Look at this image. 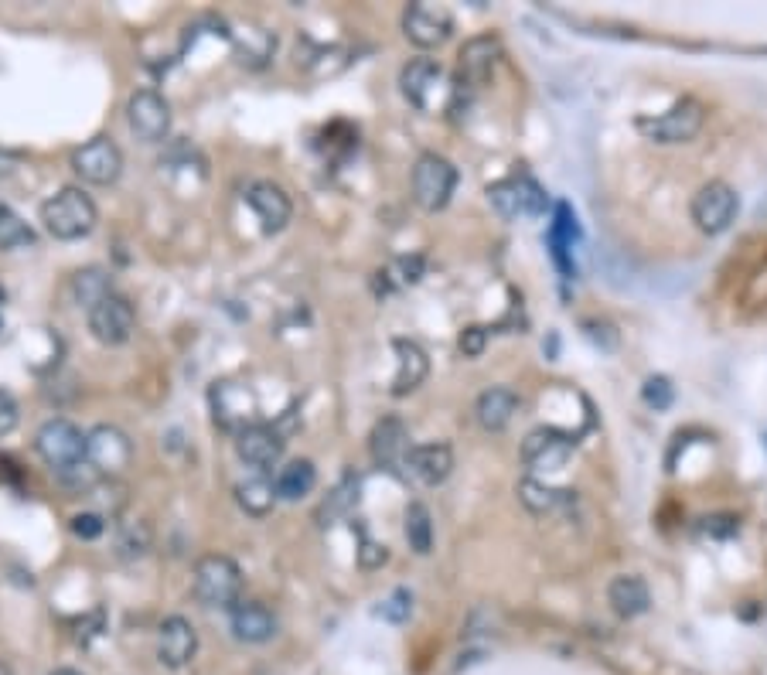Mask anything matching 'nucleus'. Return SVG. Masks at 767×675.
<instances>
[{"label":"nucleus","mask_w":767,"mask_h":675,"mask_svg":"<svg viewBox=\"0 0 767 675\" xmlns=\"http://www.w3.org/2000/svg\"><path fill=\"white\" fill-rule=\"evenodd\" d=\"M399 89H403L406 103H413L420 113H450L464 96L461 82H450L447 69L433 58H413L410 65H403Z\"/></svg>","instance_id":"f257e3e1"},{"label":"nucleus","mask_w":767,"mask_h":675,"mask_svg":"<svg viewBox=\"0 0 767 675\" xmlns=\"http://www.w3.org/2000/svg\"><path fill=\"white\" fill-rule=\"evenodd\" d=\"M96 202L86 195L82 188H62L41 205V222H45V232L62 243H72V239H82L96 229Z\"/></svg>","instance_id":"f03ea898"},{"label":"nucleus","mask_w":767,"mask_h":675,"mask_svg":"<svg viewBox=\"0 0 767 675\" xmlns=\"http://www.w3.org/2000/svg\"><path fill=\"white\" fill-rule=\"evenodd\" d=\"M191 594L205 607H236L243 594V570L222 553L202 556L191 573Z\"/></svg>","instance_id":"7ed1b4c3"},{"label":"nucleus","mask_w":767,"mask_h":675,"mask_svg":"<svg viewBox=\"0 0 767 675\" xmlns=\"http://www.w3.org/2000/svg\"><path fill=\"white\" fill-rule=\"evenodd\" d=\"M35 447L41 461L62 474L82 468V461H86V433L75 427L72 420H62V416L41 423V430L35 433Z\"/></svg>","instance_id":"20e7f679"},{"label":"nucleus","mask_w":767,"mask_h":675,"mask_svg":"<svg viewBox=\"0 0 767 675\" xmlns=\"http://www.w3.org/2000/svg\"><path fill=\"white\" fill-rule=\"evenodd\" d=\"M703 103L699 99H679L675 106H669L665 113L658 116H641L638 130L645 133L648 140L655 144H686L693 140L699 130H703Z\"/></svg>","instance_id":"39448f33"},{"label":"nucleus","mask_w":767,"mask_h":675,"mask_svg":"<svg viewBox=\"0 0 767 675\" xmlns=\"http://www.w3.org/2000/svg\"><path fill=\"white\" fill-rule=\"evenodd\" d=\"M457 188V168L440 154H423L413 168V202L423 212H440L447 208L450 195Z\"/></svg>","instance_id":"423d86ee"},{"label":"nucleus","mask_w":767,"mask_h":675,"mask_svg":"<svg viewBox=\"0 0 767 675\" xmlns=\"http://www.w3.org/2000/svg\"><path fill=\"white\" fill-rule=\"evenodd\" d=\"M737 191H733L727 181H710V185H703L696 191L693 198V222L699 232H706V236H720V232L730 229V222L737 219Z\"/></svg>","instance_id":"0eeeda50"},{"label":"nucleus","mask_w":767,"mask_h":675,"mask_svg":"<svg viewBox=\"0 0 767 675\" xmlns=\"http://www.w3.org/2000/svg\"><path fill=\"white\" fill-rule=\"evenodd\" d=\"M488 198L505 219H519V215H543L549 205V195L539 181H532L529 174H512V178L498 181L488 188Z\"/></svg>","instance_id":"6e6552de"},{"label":"nucleus","mask_w":767,"mask_h":675,"mask_svg":"<svg viewBox=\"0 0 767 675\" xmlns=\"http://www.w3.org/2000/svg\"><path fill=\"white\" fill-rule=\"evenodd\" d=\"M137 328V311L123 294H106L89 307V331L103 345H123Z\"/></svg>","instance_id":"1a4fd4ad"},{"label":"nucleus","mask_w":767,"mask_h":675,"mask_svg":"<svg viewBox=\"0 0 767 675\" xmlns=\"http://www.w3.org/2000/svg\"><path fill=\"white\" fill-rule=\"evenodd\" d=\"M127 123L144 144H161L171 133V106L154 89H137L127 99Z\"/></svg>","instance_id":"9d476101"},{"label":"nucleus","mask_w":767,"mask_h":675,"mask_svg":"<svg viewBox=\"0 0 767 675\" xmlns=\"http://www.w3.org/2000/svg\"><path fill=\"white\" fill-rule=\"evenodd\" d=\"M72 171L89 185H113L123 174V154L110 137H93L72 150Z\"/></svg>","instance_id":"9b49d317"},{"label":"nucleus","mask_w":767,"mask_h":675,"mask_svg":"<svg viewBox=\"0 0 767 675\" xmlns=\"http://www.w3.org/2000/svg\"><path fill=\"white\" fill-rule=\"evenodd\" d=\"M86 461L93 464L99 474L127 471L133 461V440L120 427L99 423L96 430L86 433Z\"/></svg>","instance_id":"f8f14e48"},{"label":"nucleus","mask_w":767,"mask_h":675,"mask_svg":"<svg viewBox=\"0 0 767 675\" xmlns=\"http://www.w3.org/2000/svg\"><path fill=\"white\" fill-rule=\"evenodd\" d=\"M577 450V437L563 430H553V427H543V430H532L522 444V461L529 464L532 471H556L570 461V454Z\"/></svg>","instance_id":"ddd939ff"},{"label":"nucleus","mask_w":767,"mask_h":675,"mask_svg":"<svg viewBox=\"0 0 767 675\" xmlns=\"http://www.w3.org/2000/svg\"><path fill=\"white\" fill-rule=\"evenodd\" d=\"M498 62H502V41L495 35H481L471 38L461 48V62H457V82L468 89H478L495 75Z\"/></svg>","instance_id":"4468645a"},{"label":"nucleus","mask_w":767,"mask_h":675,"mask_svg":"<svg viewBox=\"0 0 767 675\" xmlns=\"http://www.w3.org/2000/svg\"><path fill=\"white\" fill-rule=\"evenodd\" d=\"M236 454L249 468L270 471L277 468L283 457V437L273 427H266V423H249V427L236 433Z\"/></svg>","instance_id":"2eb2a0df"},{"label":"nucleus","mask_w":767,"mask_h":675,"mask_svg":"<svg viewBox=\"0 0 767 675\" xmlns=\"http://www.w3.org/2000/svg\"><path fill=\"white\" fill-rule=\"evenodd\" d=\"M403 31L416 48H437V45H444L450 38V31H454V18H450L444 7L410 4L403 14Z\"/></svg>","instance_id":"dca6fc26"},{"label":"nucleus","mask_w":767,"mask_h":675,"mask_svg":"<svg viewBox=\"0 0 767 675\" xmlns=\"http://www.w3.org/2000/svg\"><path fill=\"white\" fill-rule=\"evenodd\" d=\"M198 652V631L185 618H164L157 628V662L168 669H185Z\"/></svg>","instance_id":"f3484780"},{"label":"nucleus","mask_w":767,"mask_h":675,"mask_svg":"<svg viewBox=\"0 0 767 675\" xmlns=\"http://www.w3.org/2000/svg\"><path fill=\"white\" fill-rule=\"evenodd\" d=\"M246 205L253 208V215L260 219L263 232H280L287 229L290 215H294V205H290L287 191L273 181H253L246 188Z\"/></svg>","instance_id":"a211bd4d"},{"label":"nucleus","mask_w":767,"mask_h":675,"mask_svg":"<svg viewBox=\"0 0 767 675\" xmlns=\"http://www.w3.org/2000/svg\"><path fill=\"white\" fill-rule=\"evenodd\" d=\"M229 628L232 635L246 641V645H263V641L277 635L280 624H277V614L266 604H260V600H239L236 607H229Z\"/></svg>","instance_id":"6ab92c4d"},{"label":"nucleus","mask_w":767,"mask_h":675,"mask_svg":"<svg viewBox=\"0 0 767 675\" xmlns=\"http://www.w3.org/2000/svg\"><path fill=\"white\" fill-rule=\"evenodd\" d=\"M403 468H406V474H413L420 485H430V488L444 485V481L450 478V471H454V450H450V444H444V440H437V444L410 447Z\"/></svg>","instance_id":"aec40b11"},{"label":"nucleus","mask_w":767,"mask_h":675,"mask_svg":"<svg viewBox=\"0 0 767 675\" xmlns=\"http://www.w3.org/2000/svg\"><path fill=\"white\" fill-rule=\"evenodd\" d=\"M369 450H372V461L379 468H399L410 454V433H406L403 420L396 416H386V420L375 423L372 437H369Z\"/></svg>","instance_id":"412c9836"},{"label":"nucleus","mask_w":767,"mask_h":675,"mask_svg":"<svg viewBox=\"0 0 767 675\" xmlns=\"http://www.w3.org/2000/svg\"><path fill=\"white\" fill-rule=\"evenodd\" d=\"M393 352H396L399 369H396V379H393V389H389V393H393V396H410L413 389H420L423 379H427L430 358L410 338H396L393 341Z\"/></svg>","instance_id":"4be33fe9"},{"label":"nucleus","mask_w":767,"mask_h":675,"mask_svg":"<svg viewBox=\"0 0 767 675\" xmlns=\"http://www.w3.org/2000/svg\"><path fill=\"white\" fill-rule=\"evenodd\" d=\"M515 413H519V393L508 386H491L478 396V403H474V416H478L481 427L491 433L505 430L508 423L515 420Z\"/></svg>","instance_id":"5701e85b"},{"label":"nucleus","mask_w":767,"mask_h":675,"mask_svg":"<svg viewBox=\"0 0 767 675\" xmlns=\"http://www.w3.org/2000/svg\"><path fill=\"white\" fill-rule=\"evenodd\" d=\"M546 239H549V253H553L556 266L563 270V277H573L577 266H573V260H570V249L580 239V229H577V219H573V212H570V205L566 202L556 205V219H553V225H549Z\"/></svg>","instance_id":"b1692460"},{"label":"nucleus","mask_w":767,"mask_h":675,"mask_svg":"<svg viewBox=\"0 0 767 675\" xmlns=\"http://www.w3.org/2000/svg\"><path fill=\"white\" fill-rule=\"evenodd\" d=\"M607 600H611L618 618H638V614H645L648 607H652L648 583L641 577H618L607 587Z\"/></svg>","instance_id":"393cba45"},{"label":"nucleus","mask_w":767,"mask_h":675,"mask_svg":"<svg viewBox=\"0 0 767 675\" xmlns=\"http://www.w3.org/2000/svg\"><path fill=\"white\" fill-rule=\"evenodd\" d=\"M314 485H318V471H314L311 461H290L283 464V468L277 471V481H273V491H277L280 502H300V498H307L314 491Z\"/></svg>","instance_id":"a878e982"},{"label":"nucleus","mask_w":767,"mask_h":675,"mask_svg":"<svg viewBox=\"0 0 767 675\" xmlns=\"http://www.w3.org/2000/svg\"><path fill=\"white\" fill-rule=\"evenodd\" d=\"M519 498L529 512L536 515H549V512H560V508L577 502V491H560V488H546L539 485L536 478H525L519 485Z\"/></svg>","instance_id":"bb28decb"},{"label":"nucleus","mask_w":767,"mask_h":675,"mask_svg":"<svg viewBox=\"0 0 767 675\" xmlns=\"http://www.w3.org/2000/svg\"><path fill=\"white\" fill-rule=\"evenodd\" d=\"M403 536L406 543H410V549L416 556H427L433 549V519H430V508L413 502L410 508H406L403 515Z\"/></svg>","instance_id":"cd10ccee"},{"label":"nucleus","mask_w":767,"mask_h":675,"mask_svg":"<svg viewBox=\"0 0 767 675\" xmlns=\"http://www.w3.org/2000/svg\"><path fill=\"white\" fill-rule=\"evenodd\" d=\"M236 502L246 515L253 519H263V515L273 512V502H277V491H273V481L266 478H249L236 488Z\"/></svg>","instance_id":"c85d7f7f"},{"label":"nucleus","mask_w":767,"mask_h":675,"mask_svg":"<svg viewBox=\"0 0 767 675\" xmlns=\"http://www.w3.org/2000/svg\"><path fill=\"white\" fill-rule=\"evenodd\" d=\"M28 246H35V229H31L14 208L0 205V249H28Z\"/></svg>","instance_id":"c756f323"},{"label":"nucleus","mask_w":767,"mask_h":675,"mask_svg":"<svg viewBox=\"0 0 767 675\" xmlns=\"http://www.w3.org/2000/svg\"><path fill=\"white\" fill-rule=\"evenodd\" d=\"M106 294H113V283L103 270H96V266H89V270H82L79 277H75V297L86 304V311Z\"/></svg>","instance_id":"7c9ffc66"},{"label":"nucleus","mask_w":767,"mask_h":675,"mask_svg":"<svg viewBox=\"0 0 767 675\" xmlns=\"http://www.w3.org/2000/svg\"><path fill=\"white\" fill-rule=\"evenodd\" d=\"M423 270H427V260H423V256H403V260H396L393 266H386L379 277L386 287H410V283L423 277Z\"/></svg>","instance_id":"2f4dec72"},{"label":"nucleus","mask_w":767,"mask_h":675,"mask_svg":"<svg viewBox=\"0 0 767 675\" xmlns=\"http://www.w3.org/2000/svg\"><path fill=\"white\" fill-rule=\"evenodd\" d=\"M358 502V478L355 474H348L341 485L331 491V498L324 502V508H321V515L324 519H335V515H341V512H348Z\"/></svg>","instance_id":"473e14b6"},{"label":"nucleus","mask_w":767,"mask_h":675,"mask_svg":"<svg viewBox=\"0 0 767 675\" xmlns=\"http://www.w3.org/2000/svg\"><path fill=\"white\" fill-rule=\"evenodd\" d=\"M641 399H645L652 410H669L672 406V399H675V389H672V382L665 379V375H652V379L641 386Z\"/></svg>","instance_id":"72a5a7b5"},{"label":"nucleus","mask_w":767,"mask_h":675,"mask_svg":"<svg viewBox=\"0 0 767 675\" xmlns=\"http://www.w3.org/2000/svg\"><path fill=\"white\" fill-rule=\"evenodd\" d=\"M410 611H413V594H410V590H393V594L382 600L379 618H386V621H393V624H403L406 618H410Z\"/></svg>","instance_id":"f704fd0d"},{"label":"nucleus","mask_w":767,"mask_h":675,"mask_svg":"<svg viewBox=\"0 0 767 675\" xmlns=\"http://www.w3.org/2000/svg\"><path fill=\"white\" fill-rule=\"evenodd\" d=\"M488 345V328H481V324H471V328L461 331V338H457V348H461L468 358H478L481 352H485Z\"/></svg>","instance_id":"c9c22d12"},{"label":"nucleus","mask_w":767,"mask_h":675,"mask_svg":"<svg viewBox=\"0 0 767 675\" xmlns=\"http://www.w3.org/2000/svg\"><path fill=\"white\" fill-rule=\"evenodd\" d=\"M72 532L79 539H99L106 532V519L103 515H96V512H82V515H75L72 519Z\"/></svg>","instance_id":"e433bc0d"},{"label":"nucleus","mask_w":767,"mask_h":675,"mask_svg":"<svg viewBox=\"0 0 767 675\" xmlns=\"http://www.w3.org/2000/svg\"><path fill=\"white\" fill-rule=\"evenodd\" d=\"M737 529H740V522L733 519V515H713V519H703V532L706 536H716V539H727Z\"/></svg>","instance_id":"4c0bfd02"},{"label":"nucleus","mask_w":767,"mask_h":675,"mask_svg":"<svg viewBox=\"0 0 767 675\" xmlns=\"http://www.w3.org/2000/svg\"><path fill=\"white\" fill-rule=\"evenodd\" d=\"M389 560V549L379 546V543H365L362 549H358V563L365 566V570H375V566H382Z\"/></svg>","instance_id":"58836bf2"},{"label":"nucleus","mask_w":767,"mask_h":675,"mask_svg":"<svg viewBox=\"0 0 767 675\" xmlns=\"http://www.w3.org/2000/svg\"><path fill=\"white\" fill-rule=\"evenodd\" d=\"M52 675H82V672H75V669H55Z\"/></svg>","instance_id":"ea45409f"},{"label":"nucleus","mask_w":767,"mask_h":675,"mask_svg":"<svg viewBox=\"0 0 767 675\" xmlns=\"http://www.w3.org/2000/svg\"><path fill=\"white\" fill-rule=\"evenodd\" d=\"M4 297H7V290H4V287H0V300H4Z\"/></svg>","instance_id":"a19ab883"},{"label":"nucleus","mask_w":767,"mask_h":675,"mask_svg":"<svg viewBox=\"0 0 767 675\" xmlns=\"http://www.w3.org/2000/svg\"><path fill=\"white\" fill-rule=\"evenodd\" d=\"M0 328H4V321H0Z\"/></svg>","instance_id":"79ce46f5"},{"label":"nucleus","mask_w":767,"mask_h":675,"mask_svg":"<svg viewBox=\"0 0 767 675\" xmlns=\"http://www.w3.org/2000/svg\"><path fill=\"white\" fill-rule=\"evenodd\" d=\"M764 444H767V437H764Z\"/></svg>","instance_id":"37998d69"}]
</instances>
